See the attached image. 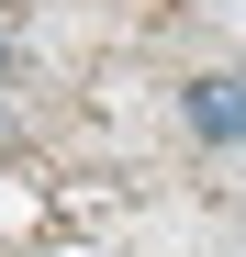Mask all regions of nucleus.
I'll return each mask as SVG.
<instances>
[{"instance_id":"obj_1","label":"nucleus","mask_w":246,"mask_h":257,"mask_svg":"<svg viewBox=\"0 0 246 257\" xmlns=\"http://www.w3.org/2000/svg\"><path fill=\"white\" fill-rule=\"evenodd\" d=\"M190 123H201L213 146H235V135H246V90H235V78H190Z\"/></svg>"},{"instance_id":"obj_2","label":"nucleus","mask_w":246,"mask_h":257,"mask_svg":"<svg viewBox=\"0 0 246 257\" xmlns=\"http://www.w3.org/2000/svg\"><path fill=\"white\" fill-rule=\"evenodd\" d=\"M0 67H12V34H0Z\"/></svg>"}]
</instances>
